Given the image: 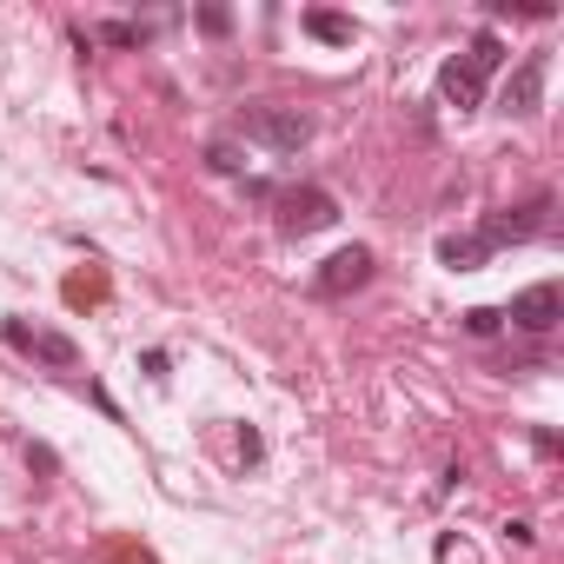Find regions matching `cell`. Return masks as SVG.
Listing matches in <instances>:
<instances>
[{
    "label": "cell",
    "mask_w": 564,
    "mask_h": 564,
    "mask_svg": "<svg viewBox=\"0 0 564 564\" xmlns=\"http://www.w3.org/2000/svg\"><path fill=\"white\" fill-rule=\"evenodd\" d=\"M498 67H505V41H498V34H478L465 54H452V61L438 67V100L458 107V113H478Z\"/></svg>",
    "instance_id": "obj_1"
},
{
    "label": "cell",
    "mask_w": 564,
    "mask_h": 564,
    "mask_svg": "<svg viewBox=\"0 0 564 564\" xmlns=\"http://www.w3.org/2000/svg\"><path fill=\"white\" fill-rule=\"evenodd\" d=\"M239 133L265 153H300L313 140V113L306 107H239Z\"/></svg>",
    "instance_id": "obj_2"
},
{
    "label": "cell",
    "mask_w": 564,
    "mask_h": 564,
    "mask_svg": "<svg viewBox=\"0 0 564 564\" xmlns=\"http://www.w3.org/2000/svg\"><path fill=\"white\" fill-rule=\"evenodd\" d=\"M265 206L279 213V232H286V239L326 232V226L339 219V199H333L326 186H272V199H265Z\"/></svg>",
    "instance_id": "obj_3"
},
{
    "label": "cell",
    "mask_w": 564,
    "mask_h": 564,
    "mask_svg": "<svg viewBox=\"0 0 564 564\" xmlns=\"http://www.w3.org/2000/svg\"><path fill=\"white\" fill-rule=\"evenodd\" d=\"M372 272H379L372 246H346V252H333V259L313 272V300H346V293H359V286H366Z\"/></svg>",
    "instance_id": "obj_4"
},
{
    "label": "cell",
    "mask_w": 564,
    "mask_h": 564,
    "mask_svg": "<svg viewBox=\"0 0 564 564\" xmlns=\"http://www.w3.org/2000/svg\"><path fill=\"white\" fill-rule=\"evenodd\" d=\"M544 213H551V199L538 193L531 206H505V213H491L485 226H478V239L498 252V246H524V239H538L544 232Z\"/></svg>",
    "instance_id": "obj_5"
},
{
    "label": "cell",
    "mask_w": 564,
    "mask_h": 564,
    "mask_svg": "<svg viewBox=\"0 0 564 564\" xmlns=\"http://www.w3.org/2000/svg\"><path fill=\"white\" fill-rule=\"evenodd\" d=\"M505 319H511L518 333H531V339H538V333H551V326L564 319V293H557V279H538V286H524V293L511 300V313H505Z\"/></svg>",
    "instance_id": "obj_6"
},
{
    "label": "cell",
    "mask_w": 564,
    "mask_h": 564,
    "mask_svg": "<svg viewBox=\"0 0 564 564\" xmlns=\"http://www.w3.org/2000/svg\"><path fill=\"white\" fill-rule=\"evenodd\" d=\"M0 333H8V346L14 352H28V359H41V366H80V346L67 339V333H34V326H21V319H8V326H0Z\"/></svg>",
    "instance_id": "obj_7"
},
{
    "label": "cell",
    "mask_w": 564,
    "mask_h": 564,
    "mask_svg": "<svg viewBox=\"0 0 564 564\" xmlns=\"http://www.w3.org/2000/svg\"><path fill=\"white\" fill-rule=\"evenodd\" d=\"M544 74H551V54H524V61H518V74L505 80V113L531 120V113L544 107Z\"/></svg>",
    "instance_id": "obj_8"
},
{
    "label": "cell",
    "mask_w": 564,
    "mask_h": 564,
    "mask_svg": "<svg viewBox=\"0 0 564 564\" xmlns=\"http://www.w3.org/2000/svg\"><path fill=\"white\" fill-rule=\"evenodd\" d=\"M485 259H491V246L478 232H445L438 239V265H452V272H478Z\"/></svg>",
    "instance_id": "obj_9"
},
{
    "label": "cell",
    "mask_w": 564,
    "mask_h": 564,
    "mask_svg": "<svg viewBox=\"0 0 564 564\" xmlns=\"http://www.w3.org/2000/svg\"><path fill=\"white\" fill-rule=\"evenodd\" d=\"M306 34L326 41V47H352V21H346V14H326V8L306 14Z\"/></svg>",
    "instance_id": "obj_10"
},
{
    "label": "cell",
    "mask_w": 564,
    "mask_h": 564,
    "mask_svg": "<svg viewBox=\"0 0 564 564\" xmlns=\"http://www.w3.org/2000/svg\"><path fill=\"white\" fill-rule=\"evenodd\" d=\"M147 34H153V28H133V21H107V28H100V41H107V47H140Z\"/></svg>",
    "instance_id": "obj_11"
},
{
    "label": "cell",
    "mask_w": 564,
    "mask_h": 564,
    "mask_svg": "<svg viewBox=\"0 0 564 564\" xmlns=\"http://www.w3.org/2000/svg\"><path fill=\"white\" fill-rule=\"evenodd\" d=\"M206 166H213V173H246V160H239L232 140H213V147H206Z\"/></svg>",
    "instance_id": "obj_12"
},
{
    "label": "cell",
    "mask_w": 564,
    "mask_h": 564,
    "mask_svg": "<svg viewBox=\"0 0 564 564\" xmlns=\"http://www.w3.org/2000/svg\"><path fill=\"white\" fill-rule=\"evenodd\" d=\"M498 326H505V313H491V306H471V313H465V333H471V339H491Z\"/></svg>",
    "instance_id": "obj_13"
},
{
    "label": "cell",
    "mask_w": 564,
    "mask_h": 564,
    "mask_svg": "<svg viewBox=\"0 0 564 564\" xmlns=\"http://www.w3.org/2000/svg\"><path fill=\"white\" fill-rule=\"evenodd\" d=\"M438 564H478V557H471L458 538H438Z\"/></svg>",
    "instance_id": "obj_14"
},
{
    "label": "cell",
    "mask_w": 564,
    "mask_h": 564,
    "mask_svg": "<svg viewBox=\"0 0 564 564\" xmlns=\"http://www.w3.org/2000/svg\"><path fill=\"white\" fill-rule=\"evenodd\" d=\"M199 28H206V34H226V28H232V14H226V8H199Z\"/></svg>",
    "instance_id": "obj_15"
}]
</instances>
